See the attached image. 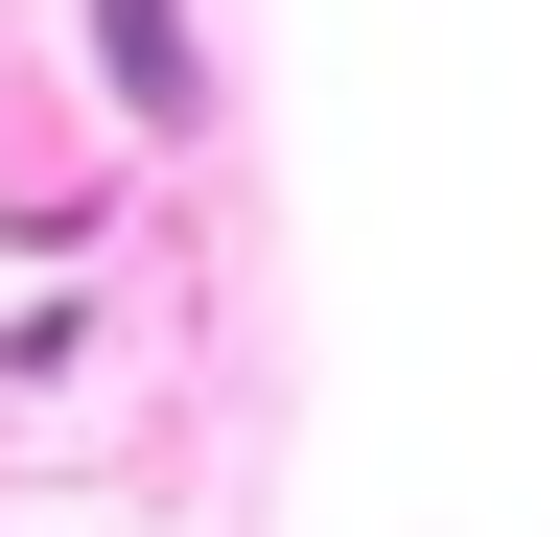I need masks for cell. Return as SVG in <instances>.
Here are the masks:
<instances>
[{
	"label": "cell",
	"instance_id": "1",
	"mask_svg": "<svg viewBox=\"0 0 560 537\" xmlns=\"http://www.w3.org/2000/svg\"><path fill=\"white\" fill-rule=\"evenodd\" d=\"M94 71H117L140 117H164V141L210 117V71H187V0H94Z\"/></svg>",
	"mask_w": 560,
	"mask_h": 537
}]
</instances>
